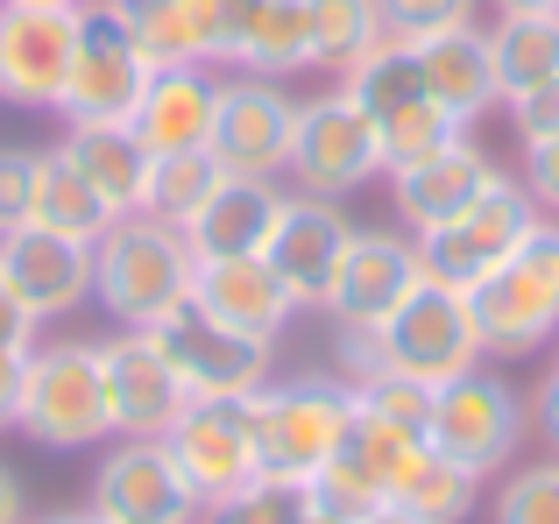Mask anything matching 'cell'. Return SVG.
<instances>
[{"label": "cell", "instance_id": "obj_38", "mask_svg": "<svg viewBox=\"0 0 559 524\" xmlns=\"http://www.w3.org/2000/svg\"><path fill=\"white\" fill-rule=\"evenodd\" d=\"M503 107H510V121H518V135H524V142H546V135H559V79L532 85V93H510Z\"/></svg>", "mask_w": 559, "mask_h": 524}, {"label": "cell", "instance_id": "obj_14", "mask_svg": "<svg viewBox=\"0 0 559 524\" xmlns=\"http://www.w3.org/2000/svg\"><path fill=\"white\" fill-rule=\"evenodd\" d=\"M85 511H99L107 524H199L205 503L191 497V483L164 454V440H114L93 468Z\"/></svg>", "mask_w": 559, "mask_h": 524}, {"label": "cell", "instance_id": "obj_7", "mask_svg": "<svg viewBox=\"0 0 559 524\" xmlns=\"http://www.w3.org/2000/svg\"><path fill=\"white\" fill-rule=\"evenodd\" d=\"M150 71L156 64H150V50H142L121 0H85L64 93H57V121H128L142 85H150Z\"/></svg>", "mask_w": 559, "mask_h": 524}, {"label": "cell", "instance_id": "obj_31", "mask_svg": "<svg viewBox=\"0 0 559 524\" xmlns=\"http://www.w3.org/2000/svg\"><path fill=\"white\" fill-rule=\"evenodd\" d=\"M425 432H404V426H390V418H376V412H361L355 404V426H347V446H341V461H355L361 468V483L376 489L382 503L404 489V475L425 461Z\"/></svg>", "mask_w": 559, "mask_h": 524}, {"label": "cell", "instance_id": "obj_3", "mask_svg": "<svg viewBox=\"0 0 559 524\" xmlns=\"http://www.w3.org/2000/svg\"><path fill=\"white\" fill-rule=\"evenodd\" d=\"M248 418H255L262 475L312 483V475L347 446V426H355V383H347V376H326V369L270 376V383L248 397Z\"/></svg>", "mask_w": 559, "mask_h": 524}, {"label": "cell", "instance_id": "obj_27", "mask_svg": "<svg viewBox=\"0 0 559 524\" xmlns=\"http://www.w3.org/2000/svg\"><path fill=\"white\" fill-rule=\"evenodd\" d=\"M227 71H248V79L312 71V14H305V0H248Z\"/></svg>", "mask_w": 559, "mask_h": 524}, {"label": "cell", "instance_id": "obj_6", "mask_svg": "<svg viewBox=\"0 0 559 524\" xmlns=\"http://www.w3.org/2000/svg\"><path fill=\"white\" fill-rule=\"evenodd\" d=\"M347 99H355L361 114L376 121V142H382V178L390 170H404V164H418V156H432L439 142H453V135H467L461 121H453L447 107H439L432 93H425V71H418V57H411V43H396V36H382L369 57H361L355 71H347Z\"/></svg>", "mask_w": 559, "mask_h": 524}, {"label": "cell", "instance_id": "obj_23", "mask_svg": "<svg viewBox=\"0 0 559 524\" xmlns=\"http://www.w3.org/2000/svg\"><path fill=\"white\" fill-rule=\"evenodd\" d=\"M411 57H418V71H425V93H432L461 128H475L489 107H503V79H496V50H489V28L481 22L418 36Z\"/></svg>", "mask_w": 559, "mask_h": 524}, {"label": "cell", "instance_id": "obj_25", "mask_svg": "<svg viewBox=\"0 0 559 524\" xmlns=\"http://www.w3.org/2000/svg\"><path fill=\"white\" fill-rule=\"evenodd\" d=\"M57 150H64L71 170H79V178L114 206V221H121V213H142L156 156H150V142H142L128 121H64Z\"/></svg>", "mask_w": 559, "mask_h": 524}, {"label": "cell", "instance_id": "obj_5", "mask_svg": "<svg viewBox=\"0 0 559 524\" xmlns=\"http://www.w3.org/2000/svg\"><path fill=\"white\" fill-rule=\"evenodd\" d=\"M467 305H475L481 355L489 361L538 355L559 333V221H538L489 284L467 290Z\"/></svg>", "mask_w": 559, "mask_h": 524}, {"label": "cell", "instance_id": "obj_46", "mask_svg": "<svg viewBox=\"0 0 559 524\" xmlns=\"http://www.w3.org/2000/svg\"><path fill=\"white\" fill-rule=\"evenodd\" d=\"M36 524H107V517H99V511H85V503H79V511H50V517H36Z\"/></svg>", "mask_w": 559, "mask_h": 524}, {"label": "cell", "instance_id": "obj_40", "mask_svg": "<svg viewBox=\"0 0 559 524\" xmlns=\"http://www.w3.org/2000/svg\"><path fill=\"white\" fill-rule=\"evenodd\" d=\"M43 341V319L14 298V284L0 276V347H36Z\"/></svg>", "mask_w": 559, "mask_h": 524}, {"label": "cell", "instance_id": "obj_15", "mask_svg": "<svg viewBox=\"0 0 559 524\" xmlns=\"http://www.w3.org/2000/svg\"><path fill=\"white\" fill-rule=\"evenodd\" d=\"M99 383H107V418L114 440H164L185 412V383L178 369L164 361V347L150 341L142 326H114L99 341Z\"/></svg>", "mask_w": 559, "mask_h": 524}, {"label": "cell", "instance_id": "obj_34", "mask_svg": "<svg viewBox=\"0 0 559 524\" xmlns=\"http://www.w3.org/2000/svg\"><path fill=\"white\" fill-rule=\"evenodd\" d=\"M305 511H312L305 483H284V475H248L234 497L205 503L199 524H298Z\"/></svg>", "mask_w": 559, "mask_h": 524}, {"label": "cell", "instance_id": "obj_29", "mask_svg": "<svg viewBox=\"0 0 559 524\" xmlns=\"http://www.w3.org/2000/svg\"><path fill=\"white\" fill-rule=\"evenodd\" d=\"M489 50H496L503 99L510 93H532V85L559 79V14H496Z\"/></svg>", "mask_w": 559, "mask_h": 524}, {"label": "cell", "instance_id": "obj_35", "mask_svg": "<svg viewBox=\"0 0 559 524\" xmlns=\"http://www.w3.org/2000/svg\"><path fill=\"white\" fill-rule=\"evenodd\" d=\"M489 524H559V461H532V468L503 475Z\"/></svg>", "mask_w": 559, "mask_h": 524}, {"label": "cell", "instance_id": "obj_47", "mask_svg": "<svg viewBox=\"0 0 559 524\" xmlns=\"http://www.w3.org/2000/svg\"><path fill=\"white\" fill-rule=\"evenodd\" d=\"M0 8H64L71 14V8H85V0H0Z\"/></svg>", "mask_w": 559, "mask_h": 524}, {"label": "cell", "instance_id": "obj_11", "mask_svg": "<svg viewBox=\"0 0 559 524\" xmlns=\"http://www.w3.org/2000/svg\"><path fill=\"white\" fill-rule=\"evenodd\" d=\"M156 347H164V361L178 369L185 397H255L262 383L276 376V347L255 341V333H234L219 326L213 312H199V305H170L156 326H142Z\"/></svg>", "mask_w": 559, "mask_h": 524}, {"label": "cell", "instance_id": "obj_37", "mask_svg": "<svg viewBox=\"0 0 559 524\" xmlns=\"http://www.w3.org/2000/svg\"><path fill=\"white\" fill-rule=\"evenodd\" d=\"M36 170H43V150L0 142V235L36 221Z\"/></svg>", "mask_w": 559, "mask_h": 524}, {"label": "cell", "instance_id": "obj_8", "mask_svg": "<svg viewBox=\"0 0 559 524\" xmlns=\"http://www.w3.org/2000/svg\"><path fill=\"white\" fill-rule=\"evenodd\" d=\"M538 221H546V213H538V199L524 192V178H496L467 213H453L447 227L411 235V241H418V262H425L432 284L475 290V284H489V276L518 255V241L532 235Z\"/></svg>", "mask_w": 559, "mask_h": 524}, {"label": "cell", "instance_id": "obj_48", "mask_svg": "<svg viewBox=\"0 0 559 524\" xmlns=\"http://www.w3.org/2000/svg\"><path fill=\"white\" fill-rule=\"evenodd\" d=\"M298 524H347V517H333V511H305Z\"/></svg>", "mask_w": 559, "mask_h": 524}, {"label": "cell", "instance_id": "obj_30", "mask_svg": "<svg viewBox=\"0 0 559 524\" xmlns=\"http://www.w3.org/2000/svg\"><path fill=\"white\" fill-rule=\"evenodd\" d=\"M305 14H312V71H326V79H347L390 36L376 0H305Z\"/></svg>", "mask_w": 559, "mask_h": 524}, {"label": "cell", "instance_id": "obj_42", "mask_svg": "<svg viewBox=\"0 0 559 524\" xmlns=\"http://www.w3.org/2000/svg\"><path fill=\"white\" fill-rule=\"evenodd\" d=\"M532 418H538V432L559 446V355H552V369H546V383H538V397H532Z\"/></svg>", "mask_w": 559, "mask_h": 524}, {"label": "cell", "instance_id": "obj_32", "mask_svg": "<svg viewBox=\"0 0 559 524\" xmlns=\"http://www.w3.org/2000/svg\"><path fill=\"white\" fill-rule=\"evenodd\" d=\"M390 503H404L418 524H467L475 503H481V475H467L461 461H447V454L425 446V461L404 475V489H396Z\"/></svg>", "mask_w": 559, "mask_h": 524}, {"label": "cell", "instance_id": "obj_2", "mask_svg": "<svg viewBox=\"0 0 559 524\" xmlns=\"http://www.w3.org/2000/svg\"><path fill=\"white\" fill-rule=\"evenodd\" d=\"M191 241L156 213H121L93 241V305L114 326H156L170 305L191 298Z\"/></svg>", "mask_w": 559, "mask_h": 524}, {"label": "cell", "instance_id": "obj_12", "mask_svg": "<svg viewBox=\"0 0 559 524\" xmlns=\"http://www.w3.org/2000/svg\"><path fill=\"white\" fill-rule=\"evenodd\" d=\"M290 128H298V99L284 93V79H219V107H213V142L227 178H284L290 170Z\"/></svg>", "mask_w": 559, "mask_h": 524}, {"label": "cell", "instance_id": "obj_4", "mask_svg": "<svg viewBox=\"0 0 559 524\" xmlns=\"http://www.w3.org/2000/svg\"><path fill=\"white\" fill-rule=\"evenodd\" d=\"M14 432H28L50 454H79V446L114 440L107 418V383H99V341H36L22 361V404H14Z\"/></svg>", "mask_w": 559, "mask_h": 524}, {"label": "cell", "instance_id": "obj_26", "mask_svg": "<svg viewBox=\"0 0 559 524\" xmlns=\"http://www.w3.org/2000/svg\"><path fill=\"white\" fill-rule=\"evenodd\" d=\"M276 213H284V178H219L213 199L185 221L191 255H262Z\"/></svg>", "mask_w": 559, "mask_h": 524}, {"label": "cell", "instance_id": "obj_45", "mask_svg": "<svg viewBox=\"0 0 559 524\" xmlns=\"http://www.w3.org/2000/svg\"><path fill=\"white\" fill-rule=\"evenodd\" d=\"M361 524H418V517H411V511H404V503H376V511H369V517H361Z\"/></svg>", "mask_w": 559, "mask_h": 524}, {"label": "cell", "instance_id": "obj_22", "mask_svg": "<svg viewBox=\"0 0 559 524\" xmlns=\"http://www.w3.org/2000/svg\"><path fill=\"white\" fill-rule=\"evenodd\" d=\"M191 305L213 312L219 326H234V333L270 341V347H276V333L290 326V312H298V298L284 290V276L262 255H199L191 262Z\"/></svg>", "mask_w": 559, "mask_h": 524}, {"label": "cell", "instance_id": "obj_24", "mask_svg": "<svg viewBox=\"0 0 559 524\" xmlns=\"http://www.w3.org/2000/svg\"><path fill=\"white\" fill-rule=\"evenodd\" d=\"M213 107H219V71H199V64H156L150 85H142L135 128L150 142V156H178V150H205L213 142Z\"/></svg>", "mask_w": 559, "mask_h": 524}, {"label": "cell", "instance_id": "obj_28", "mask_svg": "<svg viewBox=\"0 0 559 524\" xmlns=\"http://www.w3.org/2000/svg\"><path fill=\"white\" fill-rule=\"evenodd\" d=\"M36 227L71 235V241H85V249L114 227V206L79 178V170H71L64 150H43V170H36Z\"/></svg>", "mask_w": 559, "mask_h": 524}, {"label": "cell", "instance_id": "obj_43", "mask_svg": "<svg viewBox=\"0 0 559 524\" xmlns=\"http://www.w3.org/2000/svg\"><path fill=\"white\" fill-rule=\"evenodd\" d=\"M0 524H28V503H22V483H14V468H0Z\"/></svg>", "mask_w": 559, "mask_h": 524}, {"label": "cell", "instance_id": "obj_18", "mask_svg": "<svg viewBox=\"0 0 559 524\" xmlns=\"http://www.w3.org/2000/svg\"><path fill=\"white\" fill-rule=\"evenodd\" d=\"M79 43V8H0V99L28 114H57Z\"/></svg>", "mask_w": 559, "mask_h": 524}, {"label": "cell", "instance_id": "obj_10", "mask_svg": "<svg viewBox=\"0 0 559 524\" xmlns=\"http://www.w3.org/2000/svg\"><path fill=\"white\" fill-rule=\"evenodd\" d=\"M524 426H532V418H524L518 390L496 369H467V376H453V383L432 390V426H425V440H432V454L461 461L467 475H503L524 446Z\"/></svg>", "mask_w": 559, "mask_h": 524}, {"label": "cell", "instance_id": "obj_17", "mask_svg": "<svg viewBox=\"0 0 559 524\" xmlns=\"http://www.w3.org/2000/svg\"><path fill=\"white\" fill-rule=\"evenodd\" d=\"M418 276H425V262H418L411 235H396V227H355V241L341 255V276H333L319 312H333V326H382L418 290Z\"/></svg>", "mask_w": 559, "mask_h": 524}, {"label": "cell", "instance_id": "obj_39", "mask_svg": "<svg viewBox=\"0 0 559 524\" xmlns=\"http://www.w3.org/2000/svg\"><path fill=\"white\" fill-rule=\"evenodd\" d=\"M524 192L538 199V213H559V135L524 142Z\"/></svg>", "mask_w": 559, "mask_h": 524}, {"label": "cell", "instance_id": "obj_36", "mask_svg": "<svg viewBox=\"0 0 559 524\" xmlns=\"http://www.w3.org/2000/svg\"><path fill=\"white\" fill-rule=\"evenodd\" d=\"M376 8H382V28L396 43H418V36H439V28L475 22L481 0H376Z\"/></svg>", "mask_w": 559, "mask_h": 524}, {"label": "cell", "instance_id": "obj_33", "mask_svg": "<svg viewBox=\"0 0 559 524\" xmlns=\"http://www.w3.org/2000/svg\"><path fill=\"white\" fill-rule=\"evenodd\" d=\"M219 178H227V170H219V156H213V150L156 156V164H150V199H142V213H156V221L185 227L191 213L213 199V184H219Z\"/></svg>", "mask_w": 559, "mask_h": 524}, {"label": "cell", "instance_id": "obj_9", "mask_svg": "<svg viewBox=\"0 0 559 524\" xmlns=\"http://www.w3.org/2000/svg\"><path fill=\"white\" fill-rule=\"evenodd\" d=\"M290 192L312 199H347L369 178H382V142L376 121L347 99V85L298 99V128H290Z\"/></svg>", "mask_w": 559, "mask_h": 524}, {"label": "cell", "instance_id": "obj_21", "mask_svg": "<svg viewBox=\"0 0 559 524\" xmlns=\"http://www.w3.org/2000/svg\"><path fill=\"white\" fill-rule=\"evenodd\" d=\"M496 178H503V170L489 164V150H481L475 135H453V142H439L432 156L390 170V199H396V213H404L411 235H432V227L453 221V213L475 206Z\"/></svg>", "mask_w": 559, "mask_h": 524}, {"label": "cell", "instance_id": "obj_13", "mask_svg": "<svg viewBox=\"0 0 559 524\" xmlns=\"http://www.w3.org/2000/svg\"><path fill=\"white\" fill-rule=\"evenodd\" d=\"M164 454L178 461V475L191 483L199 503H219L262 475L255 461V418H248V397H191L178 412V426L164 432Z\"/></svg>", "mask_w": 559, "mask_h": 524}, {"label": "cell", "instance_id": "obj_44", "mask_svg": "<svg viewBox=\"0 0 559 524\" xmlns=\"http://www.w3.org/2000/svg\"><path fill=\"white\" fill-rule=\"evenodd\" d=\"M496 14H559V0H489Z\"/></svg>", "mask_w": 559, "mask_h": 524}, {"label": "cell", "instance_id": "obj_20", "mask_svg": "<svg viewBox=\"0 0 559 524\" xmlns=\"http://www.w3.org/2000/svg\"><path fill=\"white\" fill-rule=\"evenodd\" d=\"M121 8H128V22H135L150 64L227 71L248 0H121Z\"/></svg>", "mask_w": 559, "mask_h": 524}, {"label": "cell", "instance_id": "obj_19", "mask_svg": "<svg viewBox=\"0 0 559 524\" xmlns=\"http://www.w3.org/2000/svg\"><path fill=\"white\" fill-rule=\"evenodd\" d=\"M0 276L14 284V298H22L43 326H57V319H71L79 305H93V249L71 241V235H50V227H36V221L0 235Z\"/></svg>", "mask_w": 559, "mask_h": 524}, {"label": "cell", "instance_id": "obj_1", "mask_svg": "<svg viewBox=\"0 0 559 524\" xmlns=\"http://www.w3.org/2000/svg\"><path fill=\"white\" fill-rule=\"evenodd\" d=\"M341 361H347V383L390 369V376H411V383L439 390V383H453V376L481 369L489 355H481V326H475L467 290L418 276V290H411L382 326H341Z\"/></svg>", "mask_w": 559, "mask_h": 524}, {"label": "cell", "instance_id": "obj_16", "mask_svg": "<svg viewBox=\"0 0 559 524\" xmlns=\"http://www.w3.org/2000/svg\"><path fill=\"white\" fill-rule=\"evenodd\" d=\"M347 241H355V221H347L341 199L284 192V213H276L270 241H262V262L284 276V290L298 298V312H305V305H326Z\"/></svg>", "mask_w": 559, "mask_h": 524}, {"label": "cell", "instance_id": "obj_41", "mask_svg": "<svg viewBox=\"0 0 559 524\" xmlns=\"http://www.w3.org/2000/svg\"><path fill=\"white\" fill-rule=\"evenodd\" d=\"M22 361L28 347H0V432L14 426V404H22Z\"/></svg>", "mask_w": 559, "mask_h": 524}]
</instances>
